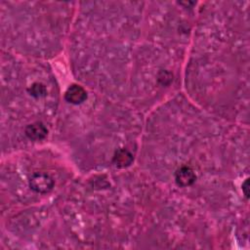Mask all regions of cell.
I'll return each instance as SVG.
<instances>
[{"label": "cell", "mask_w": 250, "mask_h": 250, "mask_svg": "<svg viewBox=\"0 0 250 250\" xmlns=\"http://www.w3.org/2000/svg\"><path fill=\"white\" fill-rule=\"evenodd\" d=\"M133 162V155L127 149H119L113 156V163L118 168H125Z\"/></svg>", "instance_id": "5"}, {"label": "cell", "mask_w": 250, "mask_h": 250, "mask_svg": "<svg viewBox=\"0 0 250 250\" xmlns=\"http://www.w3.org/2000/svg\"><path fill=\"white\" fill-rule=\"evenodd\" d=\"M47 129L46 127L40 123V122H35L32 124L27 125L25 128V135L33 141H39L44 139L47 136Z\"/></svg>", "instance_id": "4"}, {"label": "cell", "mask_w": 250, "mask_h": 250, "mask_svg": "<svg viewBox=\"0 0 250 250\" xmlns=\"http://www.w3.org/2000/svg\"><path fill=\"white\" fill-rule=\"evenodd\" d=\"M196 179L195 173L190 167L183 166L177 170L175 174V181L178 186L180 187H188L194 183Z\"/></svg>", "instance_id": "3"}, {"label": "cell", "mask_w": 250, "mask_h": 250, "mask_svg": "<svg viewBox=\"0 0 250 250\" xmlns=\"http://www.w3.org/2000/svg\"><path fill=\"white\" fill-rule=\"evenodd\" d=\"M29 187L36 192L46 193L53 188L54 181L48 174L37 173L31 177L29 181Z\"/></svg>", "instance_id": "1"}, {"label": "cell", "mask_w": 250, "mask_h": 250, "mask_svg": "<svg viewBox=\"0 0 250 250\" xmlns=\"http://www.w3.org/2000/svg\"><path fill=\"white\" fill-rule=\"evenodd\" d=\"M28 92L29 94L32 96V97H35V98H41V97H44L47 93L46 91V88L43 84L41 83H34L30 86V88L28 89Z\"/></svg>", "instance_id": "6"}, {"label": "cell", "mask_w": 250, "mask_h": 250, "mask_svg": "<svg viewBox=\"0 0 250 250\" xmlns=\"http://www.w3.org/2000/svg\"><path fill=\"white\" fill-rule=\"evenodd\" d=\"M65 100L72 104H79L87 99V93L83 87L77 84L69 86L64 95Z\"/></svg>", "instance_id": "2"}, {"label": "cell", "mask_w": 250, "mask_h": 250, "mask_svg": "<svg viewBox=\"0 0 250 250\" xmlns=\"http://www.w3.org/2000/svg\"><path fill=\"white\" fill-rule=\"evenodd\" d=\"M242 190H243L245 196L248 198V196H249V192H248V179H246L245 182L242 184Z\"/></svg>", "instance_id": "7"}]
</instances>
